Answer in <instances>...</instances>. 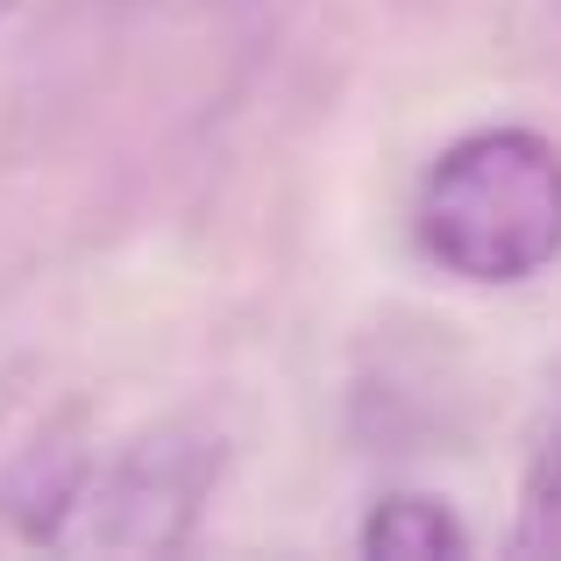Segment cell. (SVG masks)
Returning a JSON list of instances; mask_svg holds the SVG:
<instances>
[{
    "label": "cell",
    "instance_id": "5",
    "mask_svg": "<svg viewBox=\"0 0 561 561\" xmlns=\"http://www.w3.org/2000/svg\"><path fill=\"white\" fill-rule=\"evenodd\" d=\"M356 548L377 561H440V554H462L469 534L455 526V512L440 497H383L363 519Z\"/></svg>",
    "mask_w": 561,
    "mask_h": 561
},
{
    "label": "cell",
    "instance_id": "1",
    "mask_svg": "<svg viewBox=\"0 0 561 561\" xmlns=\"http://www.w3.org/2000/svg\"><path fill=\"white\" fill-rule=\"evenodd\" d=\"M420 249L462 285H526L561 256V150L540 128H477L426 164Z\"/></svg>",
    "mask_w": 561,
    "mask_h": 561
},
{
    "label": "cell",
    "instance_id": "4",
    "mask_svg": "<svg viewBox=\"0 0 561 561\" xmlns=\"http://www.w3.org/2000/svg\"><path fill=\"white\" fill-rule=\"evenodd\" d=\"M512 554H561V377L548 383V398H540V420H534V434H526Z\"/></svg>",
    "mask_w": 561,
    "mask_h": 561
},
{
    "label": "cell",
    "instance_id": "3",
    "mask_svg": "<svg viewBox=\"0 0 561 561\" xmlns=\"http://www.w3.org/2000/svg\"><path fill=\"white\" fill-rule=\"evenodd\" d=\"M85 469H93V455H85V426H79V412H65V420H50L22 455H14L8 483H0V512H8V526L22 540H43V548H50V534H57V519L71 512Z\"/></svg>",
    "mask_w": 561,
    "mask_h": 561
},
{
    "label": "cell",
    "instance_id": "6",
    "mask_svg": "<svg viewBox=\"0 0 561 561\" xmlns=\"http://www.w3.org/2000/svg\"><path fill=\"white\" fill-rule=\"evenodd\" d=\"M14 8H22V0H0V22H8V14H14Z\"/></svg>",
    "mask_w": 561,
    "mask_h": 561
},
{
    "label": "cell",
    "instance_id": "2",
    "mask_svg": "<svg viewBox=\"0 0 561 561\" xmlns=\"http://www.w3.org/2000/svg\"><path fill=\"white\" fill-rule=\"evenodd\" d=\"M228 440L206 420H157L128 434L107 462L85 469L71 512L57 519L50 548L85 561H136V554H179L199 526L206 497L220 483Z\"/></svg>",
    "mask_w": 561,
    "mask_h": 561
}]
</instances>
